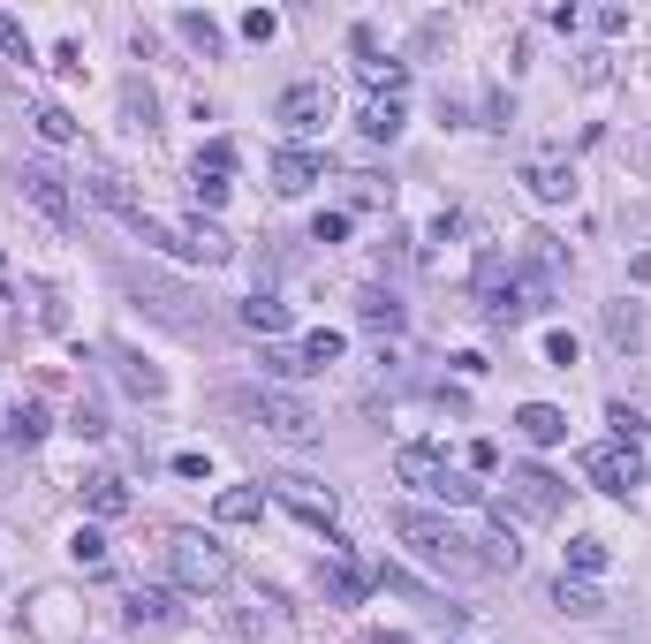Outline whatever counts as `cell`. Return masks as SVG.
Segmentation results:
<instances>
[{
    "label": "cell",
    "instance_id": "obj_24",
    "mask_svg": "<svg viewBox=\"0 0 651 644\" xmlns=\"http://www.w3.org/2000/svg\"><path fill=\"white\" fill-rule=\"evenodd\" d=\"M212 515H220V523H258V515H266V493H258V485H228V493L212 500Z\"/></svg>",
    "mask_w": 651,
    "mask_h": 644
},
{
    "label": "cell",
    "instance_id": "obj_7",
    "mask_svg": "<svg viewBox=\"0 0 651 644\" xmlns=\"http://www.w3.org/2000/svg\"><path fill=\"white\" fill-rule=\"evenodd\" d=\"M130 296L152 312V319H167V326H182V333H197L205 326V312H197V296L189 289H174L167 274H130Z\"/></svg>",
    "mask_w": 651,
    "mask_h": 644
},
{
    "label": "cell",
    "instance_id": "obj_18",
    "mask_svg": "<svg viewBox=\"0 0 651 644\" xmlns=\"http://www.w3.org/2000/svg\"><path fill=\"white\" fill-rule=\"evenodd\" d=\"M311 182H319V153H304V145L273 153V190H281V197H304Z\"/></svg>",
    "mask_w": 651,
    "mask_h": 644
},
{
    "label": "cell",
    "instance_id": "obj_42",
    "mask_svg": "<svg viewBox=\"0 0 651 644\" xmlns=\"http://www.w3.org/2000/svg\"><path fill=\"white\" fill-rule=\"evenodd\" d=\"M197 167H205V174H228V167H235V145H228V137H220V145H205Z\"/></svg>",
    "mask_w": 651,
    "mask_h": 644
},
{
    "label": "cell",
    "instance_id": "obj_46",
    "mask_svg": "<svg viewBox=\"0 0 651 644\" xmlns=\"http://www.w3.org/2000/svg\"><path fill=\"white\" fill-rule=\"evenodd\" d=\"M0 296H8V266H0Z\"/></svg>",
    "mask_w": 651,
    "mask_h": 644
},
{
    "label": "cell",
    "instance_id": "obj_40",
    "mask_svg": "<svg viewBox=\"0 0 651 644\" xmlns=\"http://www.w3.org/2000/svg\"><path fill=\"white\" fill-rule=\"evenodd\" d=\"M76 433H84V440H99V433H107V410H99V402H91V394H84V402H76Z\"/></svg>",
    "mask_w": 651,
    "mask_h": 644
},
{
    "label": "cell",
    "instance_id": "obj_37",
    "mask_svg": "<svg viewBox=\"0 0 651 644\" xmlns=\"http://www.w3.org/2000/svg\"><path fill=\"white\" fill-rule=\"evenodd\" d=\"M326 592H333V599H341V607H356V599H364V576H356V569H348V561H341V569H333V576H326Z\"/></svg>",
    "mask_w": 651,
    "mask_h": 644
},
{
    "label": "cell",
    "instance_id": "obj_14",
    "mask_svg": "<svg viewBox=\"0 0 651 644\" xmlns=\"http://www.w3.org/2000/svg\"><path fill=\"white\" fill-rule=\"evenodd\" d=\"M122 615H130V630H174V622H182V592H167V584H137V592L122 599Z\"/></svg>",
    "mask_w": 651,
    "mask_h": 644
},
{
    "label": "cell",
    "instance_id": "obj_15",
    "mask_svg": "<svg viewBox=\"0 0 651 644\" xmlns=\"http://www.w3.org/2000/svg\"><path fill=\"white\" fill-rule=\"evenodd\" d=\"M515 433H523L530 448H561V440H568V410H553V402H523V410H515Z\"/></svg>",
    "mask_w": 651,
    "mask_h": 644
},
{
    "label": "cell",
    "instance_id": "obj_30",
    "mask_svg": "<svg viewBox=\"0 0 651 644\" xmlns=\"http://www.w3.org/2000/svg\"><path fill=\"white\" fill-rule=\"evenodd\" d=\"M174 31H182V38H189L197 53H220V23H212V15H197V8H182V15H174Z\"/></svg>",
    "mask_w": 651,
    "mask_h": 644
},
{
    "label": "cell",
    "instance_id": "obj_45",
    "mask_svg": "<svg viewBox=\"0 0 651 644\" xmlns=\"http://www.w3.org/2000/svg\"><path fill=\"white\" fill-rule=\"evenodd\" d=\"M629 281H651V251H637V266H629Z\"/></svg>",
    "mask_w": 651,
    "mask_h": 644
},
{
    "label": "cell",
    "instance_id": "obj_36",
    "mask_svg": "<svg viewBox=\"0 0 651 644\" xmlns=\"http://www.w3.org/2000/svg\"><path fill=\"white\" fill-rule=\"evenodd\" d=\"M266 372H273V379H304L311 364H304V349H266Z\"/></svg>",
    "mask_w": 651,
    "mask_h": 644
},
{
    "label": "cell",
    "instance_id": "obj_21",
    "mask_svg": "<svg viewBox=\"0 0 651 644\" xmlns=\"http://www.w3.org/2000/svg\"><path fill=\"white\" fill-rule=\"evenodd\" d=\"M84 508H91V515H107V523H114V515H122V508H130V485L114 478V471H99V478H84Z\"/></svg>",
    "mask_w": 651,
    "mask_h": 644
},
{
    "label": "cell",
    "instance_id": "obj_13",
    "mask_svg": "<svg viewBox=\"0 0 651 644\" xmlns=\"http://www.w3.org/2000/svg\"><path fill=\"white\" fill-rule=\"evenodd\" d=\"M394 478L440 500V493H447V455H440V448H425V440H409V448H394Z\"/></svg>",
    "mask_w": 651,
    "mask_h": 644
},
{
    "label": "cell",
    "instance_id": "obj_41",
    "mask_svg": "<svg viewBox=\"0 0 651 644\" xmlns=\"http://www.w3.org/2000/svg\"><path fill=\"white\" fill-rule=\"evenodd\" d=\"M341 235H348V212H319L311 220V243H341Z\"/></svg>",
    "mask_w": 651,
    "mask_h": 644
},
{
    "label": "cell",
    "instance_id": "obj_39",
    "mask_svg": "<svg viewBox=\"0 0 651 644\" xmlns=\"http://www.w3.org/2000/svg\"><path fill=\"white\" fill-rule=\"evenodd\" d=\"M273 31H281V15H273V8H250V15H243V38H258V46H273Z\"/></svg>",
    "mask_w": 651,
    "mask_h": 644
},
{
    "label": "cell",
    "instance_id": "obj_17",
    "mask_svg": "<svg viewBox=\"0 0 651 644\" xmlns=\"http://www.w3.org/2000/svg\"><path fill=\"white\" fill-rule=\"evenodd\" d=\"M114 372H122V387H130L137 402H167V372H160V364H145L137 349H114Z\"/></svg>",
    "mask_w": 651,
    "mask_h": 644
},
{
    "label": "cell",
    "instance_id": "obj_35",
    "mask_svg": "<svg viewBox=\"0 0 651 644\" xmlns=\"http://www.w3.org/2000/svg\"><path fill=\"white\" fill-rule=\"evenodd\" d=\"M189 197H197V205H228V174H205V167H189Z\"/></svg>",
    "mask_w": 651,
    "mask_h": 644
},
{
    "label": "cell",
    "instance_id": "obj_34",
    "mask_svg": "<svg viewBox=\"0 0 651 644\" xmlns=\"http://www.w3.org/2000/svg\"><path fill=\"white\" fill-rule=\"evenodd\" d=\"M568 569L576 576H599L606 569V538H568Z\"/></svg>",
    "mask_w": 651,
    "mask_h": 644
},
{
    "label": "cell",
    "instance_id": "obj_4",
    "mask_svg": "<svg viewBox=\"0 0 651 644\" xmlns=\"http://www.w3.org/2000/svg\"><path fill=\"white\" fill-rule=\"evenodd\" d=\"M137 235L152 243V251H174V258H189V266H228L235 258V235L220 228V220H182V228H167V220H137Z\"/></svg>",
    "mask_w": 651,
    "mask_h": 644
},
{
    "label": "cell",
    "instance_id": "obj_12",
    "mask_svg": "<svg viewBox=\"0 0 651 644\" xmlns=\"http://www.w3.org/2000/svg\"><path fill=\"white\" fill-rule=\"evenodd\" d=\"M507 500L523 515H561L568 508V485L553 478V471H538V463H523V471H507Z\"/></svg>",
    "mask_w": 651,
    "mask_h": 644
},
{
    "label": "cell",
    "instance_id": "obj_28",
    "mask_svg": "<svg viewBox=\"0 0 651 644\" xmlns=\"http://www.w3.org/2000/svg\"><path fill=\"white\" fill-rule=\"evenodd\" d=\"M606 341H614L622 356L644 341V319H637V304H606Z\"/></svg>",
    "mask_w": 651,
    "mask_h": 644
},
{
    "label": "cell",
    "instance_id": "obj_29",
    "mask_svg": "<svg viewBox=\"0 0 651 644\" xmlns=\"http://www.w3.org/2000/svg\"><path fill=\"white\" fill-rule=\"evenodd\" d=\"M523 561V546H515V531H507V508H500V531L486 538V554H478V569H515Z\"/></svg>",
    "mask_w": 651,
    "mask_h": 644
},
{
    "label": "cell",
    "instance_id": "obj_31",
    "mask_svg": "<svg viewBox=\"0 0 651 644\" xmlns=\"http://www.w3.org/2000/svg\"><path fill=\"white\" fill-rule=\"evenodd\" d=\"M341 349H348V341H341L333 326H319V333H304V364H311V372H326V364H341Z\"/></svg>",
    "mask_w": 651,
    "mask_h": 644
},
{
    "label": "cell",
    "instance_id": "obj_6",
    "mask_svg": "<svg viewBox=\"0 0 651 644\" xmlns=\"http://www.w3.org/2000/svg\"><path fill=\"white\" fill-rule=\"evenodd\" d=\"M15 190H23V205H38L53 228H76V190H69V174L53 160H23L15 167Z\"/></svg>",
    "mask_w": 651,
    "mask_h": 644
},
{
    "label": "cell",
    "instance_id": "obj_8",
    "mask_svg": "<svg viewBox=\"0 0 651 644\" xmlns=\"http://www.w3.org/2000/svg\"><path fill=\"white\" fill-rule=\"evenodd\" d=\"M273 122H281L288 137H319L326 122H333V84H288V92L273 99Z\"/></svg>",
    "mask_w": 651,
    "mask_h": 644
},
{
    "label": "cell",
    "instance_id": "obj_16",
    "mask_svg": "<svg viewBox=\"0 0 651 644\" xmlns=\"http://www.w3.org/2000/svg\"><path fill=\"white\" fill-rule=\"evenodd\" d=\"M523 182H530L538 205H568V197H576V167H568V160H530V167H523Z\"/></svg>",
    "mask_w": 651,
    "mask_h": 644
},
{
    "label": "cell",
    "instance_id": "obj_43",
    "mask_svg": "<svg viewBox=\"0 0 651 644\" xmlns=\"http://www.w3.org/2000/svg\"><path fill=\"white\" fill-rule=\"evenodd\" d=\"M545 364L568 372V364H576V333H545Z\"/></svg>",
    "mask_w": 651,
    "mask_h": 644
},
{
    "label": "cell",
    "instance_id": "obj_33",
    "mask_svg": "<svg viewBox=\"0 0 651 644\" xmlns=\"http://www.w3.org/2000/svg\"><path fill=\"white\" fill-rule=\"evenodd\" d=\"M69 554H76V569H107V531H91V523H84V531L69 538Z\"/></svg>",
    "mask_w": 651,
    "mask_h": 644
},
{
    "label": "cell",
    "instance_id": "obj_2",
    "mask_svg": "<svg viewBox=\"0 0 651 644\" xmlns=\"http://www.w3.org/2000/svg\"><path fill=\"white\" fill-rule=\"evenodd\" d=\"M228 410H235V417H250L258 433L288 440V448H319V433H326V417L304 402V394H288V387H243Z\"/></svg>",
    "mask_w": 651,
    "mask_h": 644
},
{
    "label": "cell",
    "instance_id": "obj_27",
    "mask_svg": "<svg viewBox=\"0 0 651 644\" xmlns=\"http://www.w3.org/2000/svg\"><path fill=\"white\" fill-rule=\"evenodd\" d=\"M364 137L394 145V137H402V99H364Z\"/></svg>",
    "mask_w": 651,
    "mask_h": 644
},
{
    "label": "cell",
    "instance_id": "obj_32",
    "mask_svg": "<svg viewBox=\"0 0 651 644\" xmlns=\"http://www.w3.org/2000/svg\"><path fill=\"white\" fill-rule=\"evenodd\" d=\"M30 122H38V137H46V145H69V137H76V130H84V122H76V114H69V107H38V114H30Z\"/></svg>",
    "mask_w": 651,
    "mask_h": 644
},
{
    "label": "cell",
    "instance_id": "obj_5",
    "mask_svg": "<svg viewBox=\"0 0 651 644\" xmlns=\"http://www.w3.org/2000/svg\"><path fill=\"white\" fill-rule=\"evenodd\" d=\"M478 304H486L492 326H515V319H530V312L545 304V281H515L500 258H486V274H478Z\"/></svg>",
    "mask_w": 651,
    "mask_h": 644
},
{
    "label": "cell",
    "instance_id": "obj_3",
    "mask_svg": "<svg viewBox=\"0 0 651 644\" xmlns=\"http://www.w3.org/2000/svg\"><path fill=\"white\" fill-rule=\"evenodd\" d=\"M167 569H174V584H182V592H228V584H235L228 546H220V538H205V531H174V538H167Z\"/></svg>",
    "mask_w": 651,
    "mask_h": 644
},
{
    "label": "cell",
    "instance_id": "obj_26",
    "mask_svg": "<svg viewBox=\"0 0 651 644\" xmlns=\"http://www.w3.org/2000/svg\"><path fill=\"white\" fill-rule=\"evenodd\" d=\"M38 433H46V410H38V402H15V410L0 417V440H8V448H30Z\"/></svg>",
    "mask_w": 651,
    "mask_h": 644
},
{
    "label": "cell",
    "instance_id": "obj_25",
    "mask_svg": "<svg viewBox=\"0 0 651 644\" xmlns=\"http://www.w3.org/2000/svg\"><path fill=\"white\" fill-rule=\"evenodd\" d=\"M553 607H561V615H576V622L606 615V599H599V592H591L584 576H561V584H553Z\"/></svg>",
    "mask_w": 651,
    "mask_h": 644
},
{
    "label": "cell",
    "instance_id": "obj_23",
    "mask_svg": "<svg viewBox=\"0 0 651 644\" xmlns=\"http://www.w3.org/2000/svg\"><path fill=\"white\" fill-rule=\"evenodd\" d=\"M122 122H130L137 137H152V130H160V99H152V92H145L137 76L122 84Z\"/></svg>",
    "mask_w": 651,
    "mask_h": 644
},
{
    "label": "cell",
    "instance_id": "obj_9",
    "mask_svg": "<svg viewBox=\"0 0 651 644\" xmlns=\"http://www.w3.org/2000/svg\"><path fill=\"white\" fill-rule=\"evenodd\" d=\"M584 471L599 493H637L644 485V455H637V440H599L591 455H584Z\"/></svg>",
    "mask_w": 651,
    "mask_h": 644
},
{
    "label": "cell",
    "instance_id": "obj_19",
    "mask_svg": "<svg viewBox=\"0 0 651 644\" xmlns=\"http://www.w3.org/2000/svg\"><path fill=\"white\" fill-rule=\"evenodd\" d=\"M91 197H99L107 212H122L130 228L145 220V197H137V190H130V174H114V167H99V174H91Z\"/></svg>",
    "mask_w": 651,
    "mask_h": 644
},
{
    "label": "cell",
    "instance_id": "obj_44",
    "mask_svg": "<svg viewBox=\"0 0 651 644\" xmlns=\"http://www.w3.org/2000/svg\"><path fill=\"white\" fill-rule=\"evenodd\" d=\"M53 69H61V76H76V69H84V46H76V38H69V46H53Z\"/></svg>",
    "mask_w": 651,
    "mask_h": 644
},
{
    "label": "cell",
    "instance_id": "obj_10",
    "mask_svg": "<svg viewBox=\"0 0 651 644\" xmlns=\"http://www.w3.org/2000/svg\"><path fill=\"white\" fill-rule=\"evenodd\" d=\"M266 493H273V500H288V508H296L304 523H319V531H333V508H341V500H333V485L304 478V471H273V478H266Z\"/></svg>",
    "mask_w": 651,
    "mask_h": 644
},
{
    "label": "cell",
    "instance_id": "obj_22",
    "mask_svg": "<svg viewBox=\"0 0 651 644\" xmlns=\"http://www.w3.org/2000/svg\"><path fill=\"white\" fill-rule=\"evenodd\" d=\"M356 326H364V333H394V326H402V304H394L386 289H364V296H356Z\"/></svg>",
    "mask_w": 651,
    "mask_h": 644
},
{
    "label": "cell",
    "instance_id": "obj_11",
    "mask_svg": "<svg viewBox=\"0 0 651 644\" xmlns=\"http://www.w3.org/2000/svg\"><path fill=\"white\" fill-rule=\"evenodd\" d=\"M348 46H356V76L371 84V99H402V92H409V69H402V61H379V31H371V23H356Z\"/></svg>",
    "mask_w": 651,
    "mask_h": 644
},
{
    "label": "cell",
    "instance_id": "obj_1",
    "mask_svg": "<svg viewBox=\"0 0 651 644\" xmlns=\"http://www.w3.org/2000/svg\"><path fill=\"white\" fill-rule=\"evenodd\" d=\"M394 538L425 561V569H440V576H470L478 569V538H463L447 515H432V508H402L394 515Z\"/></svg>",
    "mask_w": 651,
    "mask_h": 644
},
{
    "label": "cell",
    "instance_id": "obj_20",
    "mask_svg": "<svg viewBox=\"0 0 651 644\" xmlns=\"http://www.w3.org/2000/svg\"><path fill=\"white\" fill-rule=\"evenodd\" d=\"M235 319L250 326V333H288V304L258 289V296H243V304H235Z\"/></svg>",
    "mask_w": 651,
    "mask_h": 644
},
{
    "label": "cell",
    "instance_id": "obj_38",
    "mask_svg": "<svg viewBox=\"0 0 651 644\" xmlns=\"http://www.w3.org/2000/svg\"><path fill=\"white\" fill-rule=\"evenodd\" d=\"M0 53H8V61H30V38H23V23H15L8 8H0Z\"/></svg>",
    "mask_w": 651,
    "mask_h": 644
}]
</instances>
